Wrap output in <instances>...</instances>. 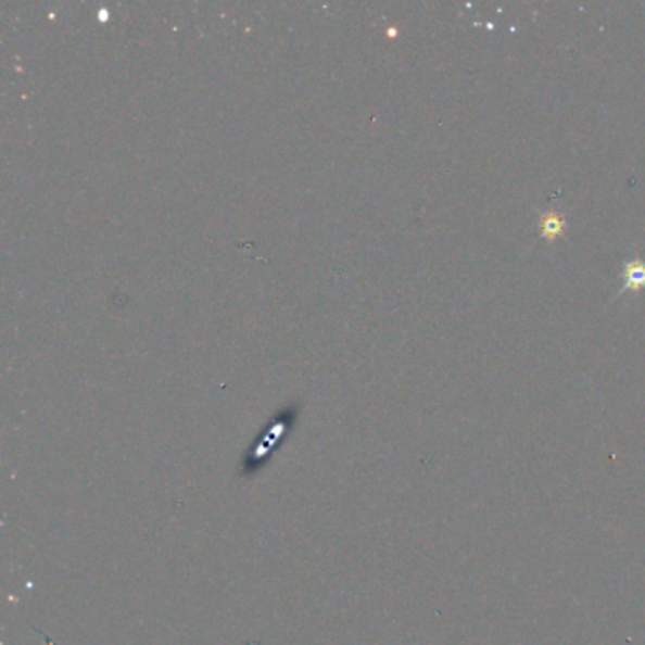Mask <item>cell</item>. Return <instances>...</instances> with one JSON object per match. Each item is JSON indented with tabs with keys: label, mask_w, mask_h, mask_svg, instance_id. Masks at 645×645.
I'll list each match as a JSON object with an SVG mask.
<instances>
[{
	"label": "cell",
	"mask_w": 645,
	"mask_h": 645,
	"mask_svg": "<svg viewBox=\"0 0 645 645\" xmlns=\"http://www.w3.org/2000/svg\"><path fill=\"white\" fill-rule=\"evenodd\" d=\"M621 290L617 293L623 295L624 292H640L645 288V260H624L621 264Z\"/></svg>",
	"instance_id": "2"
},
{
	"label": "cell",
	"mask_w": 645,
	"mask_h": 645,
	"mask_svg": "<svg viewBox=\"0 0 645 645\" xmlns=\"http://www.w3.org/2000/svg\"><path fill=\"white\" fill-rule=\"evenodd\" d=\"M565 231L566 222L557 213L549 211V213L540 216V237L545 241H555L558 237H562Z\"/></svg>",
	"instance_id": "3"
},
{
	"label": "cell",
	"mask_w": 645,
	"mask_h": 645,
	"mask_svg": "<svg viewBox=\"0 0 645 645\" xmlns=\"http://www.w3.org/2000/svg\"><path fill=\"white\" fill-rule=\"evenodd\" d=\"M300 404L288 405L267 422L262 430V435L256 438L246 451V455L242 456L241 479H252L269 464L271 453L280 448L288 433L292 432L300 417Z\"/></svg>",
	"instance_id": "1"
}]
</instances>
